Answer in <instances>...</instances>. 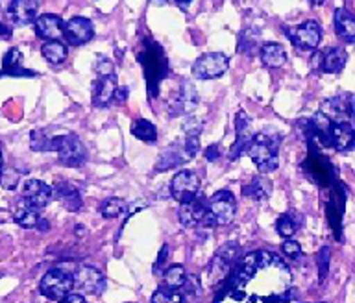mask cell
Returning a JSON list of instances; mask_svg holds the SVG:
<instances>
[{
	"label": "cell",
	"mask_w": 355,
	"mask_h": 303,
	"mask_svg": "<svg viewBox=\"0 0 355 303\" xmlns=\"http://www.w3.org/2000/svg\"><path fill=\"white\" fill-rule=\"evenodd\" d=\"M279 143H282V139L274 133H257L246 144L244 154L254 161L261 174H268V172L276 171L279 165Z\"/></svg>",
	"instance_id": "6da1fadb"
},
{
	"label": "cell",
	"mask_w": 355,
	"mask_h": 303,
	"mask_svg": "<svg viewBox=\"0 0 355 303\" xmlns=\"http://www.w3.org/2000/svg\"><path fill=\"white\" fill-rule=\"evenodd\" d=\"M235 213H237V202H235L233 193H230V191H218L205 204V216L202 226H227L235 218Z\"/></svg>",
	"instance_id": "7a4b0ae2"
},
{
	"label": "cell",
	"mask_w": 355,
	"mask_h": 303,
	"mask_svg": "<svg viewBox=\"0 0 355 303\" xmlns=\"http://www.w3.org/2000/svg\"><path fill=\"white\" fill-rule=\"evenodd\" d=\"M200 139L196 135H185L180 143H172L168 148L159 155V159L155 163V171H172L176 166L185 165L194 155L198 154Z\"/></svg>",
	"instance_id": "3957f363"
},
{
	"label": "cell",
	"mask_w": 355,
	"mask_h": 303,
	"mask_svg": "<svg viewBox=\"0 0 355 303\" xmlns=\"http://www.w3.org/2000/svg\"><path fill=\"white\" fill-rule=\"evenodd\" d=\"M74 270H67L63 266L52 268L43 276L41 283H39V291L44 298L52 300V302H60L61 298H65L67 294L74 291Z\"/></svg>",
	"instance_id": "277c9868"
},
{
	"label": "cell",
	"mask_w": 355,
	"mask_h": 303,
	"mask_svg": "<svg viewBox=\"0 0 355 303\" xmlns=\"http://www.w3.org/2000/svg\"><path fill=\"white\" fill-rule=\"evenodd\" d=\"M54 152L58 154V161L61 165L71 166V168L85 165V161H87V148L74 133L55 135Z\"/></svg>",
	"instance_id": "5b68a950"
},
{
	"label": "cell",
	"mask_w": 355,
	"mask_h": 303,
	"mask_svg": "<svg viewBox=\"0 0 355 303\" xmlns=\"http://www.w3.org/2000/svg\"><path fill=\"white\" fill-rule=\"evenodd\" d=\"M230 67V60L222 52H209L200 55L193 63V76L198 80H215L220 78Z\"/></svg>",
	"instance_id": "8992f818"
},
{
	"label": "cell",
	"mask_w": 355,
	"mask_h": 303,
	"mask_svg": "<svg viewBox=\"0 0 355 303\" xmlns=\"http://www.w3.org/2000/svg\"><path fill=\"white\" fill-rule=\"evenodd\" d=\"M288 39L300 50H315L322 41V28L316 21H305L294 28H287Z\"/></svg>",
	"instance_id": "52a82bcc"
},
{
	"label": "cell",
	"mask_w": 355,
	"mask_h": 303,
	"mask_svg": "<svg viewBox=\"0 0 355 303\" xmlns=\"http://www.w3.org/2000/svg\"><path fill=\"white\" fill-rule=\"evenodd\" d=\"M200 193V180L193 171H180L171 182V194L172 198L185 204L198 196Z\"/></svg>",
	"instance_id": "ba28073f"
},
{
	"label": "cell",
	"mask_w": 355,
	"mask_h": 303,
	"mask_svg": "<svg viewBox=\"0 0 355 303\" xmlns=\"http://www.w3.org/2000/svg\"><path fill=\"white\" fill-rule=\"evenodd\" d=\"M237 244H226L224 248L218 250V254L213 257L209 268H207V282H209V285H216V283L230 274L233 263L237 259Z\"/></svg>",
	"instance_id": "9c48e42d"
},
{
	"label": "cell",
	"mask_w": 355,
	"mask_h": 303,
	"mask_svg": "<svg viewBox=\"0 0 355 303\" xmlns=\"http://www.w3.org/2000/svg\"><path fill=\"white\" fill-rule=\"evenodd\" d=\"M52 198H54L52 187L41 180H26L22 185V204L32 209H44L52 202Z\"/></svg>",
	"instance_id": "30bf717a"
},
{
	"label": "cell",
	"mask_w": 355,
	"mask_h": 303,
	"mask_svg": "<svg viewBox=\"0 0 355 303\" xmlns=\"http://www.w3.org/2000/svg\"><path fill=\"white\" fill-rule=\"evenodd\" d=\"M72 276H74V288H78V291H82L85 294H93V296H98V294L104 293L105 277L98 268L80 266V268H74Z\"/></svg>",
	"instance_id": "8fae6325"
},
{
	"label": "cell",
	"mask_w": 355,
	"mask_h": 303,
	"mask_svg": "<svg viewBox=\"0 0 355 303\" xmlns=\"http://www.w3.org/2000/svg\"><path fill=\"white\" fill-rule=\"evenodd\" d=\"M94 35L93 22L85 17H72L67 22H63V37L67 43L72 46H82L89 43Z\"/></svg>",
	"instance_id": "7c38bea8"
},
{
	"label": "cell",
	"mask_w": 355,
	"mask_h": 303,
	"mask_svg": "<svg viewBox=\"0 0 355 303\" xmlns=\"http://www.w3.org/2000/svg\"><path fill=\"white\" fill-rule=\"evenodd\" d=\"M320 113L331 122H352V119H354V96L344 94V96L326 100L322 104Z\"/></svg>",
	"instance_id": "4fadbf2b"
},
{
	"label": "cell",
	"mask_w": 355,
	"mask_h": 303,
	"mask_svg": "<svg viewBox=\"0 0 355 303\" xmlns=\"http://www.w3.org/2000/svg\"><path fill=\"white\" fill-rule=\"evenodd\" d=\"M39 10V0H11L8 6V17L17 26H26L35 21Z\"/></svg>",
	"instance_id": "5bb4252c"
},
{
	"label": "cell",
	"mask_w": 355,
	"mask_h": 303,
	"mask_svg": "<svg viewBox=\"0 0 355 303\" xmlns=\"http://www.w3.org/2000/svg\"><path fill=\"white\" fill-rule=\"evenodd\" d=\"M33 26H35L37 37L44 39V41H61L63 37V19L54 13L35 17Z\"/></svg>",
	"instance_id": "9a60e30c"
},
{
	"label": "cell",
	"mask_w": 355,
	"mask_h": 303,
	"mask_svg": "<svg viewBox=\"0 0 355 303\" xmlns=\"http://www.w3.org/2000/svg\"><path fill=\"white\" fill-rule=\"evenodd\" d=\"M198 100H200L198 93H196L194 85H191L189 82H183L176 100L171 104V115L178 116V115H189V113H193L194 107L198 105Z\"/></svg>",
	"instance_id": "2e32d148"
},
{
	"label": "cell",
	"mask_w": 355,
	"mask_h": 303,
	"mask_svg": "<svg viewBox=\"0 0 355 303\" xmlns=\"http://www.w3.org/2000/svg\"><path fill=\"white\" fill-rule=\"evenodd\" d=\"M119 87L115 74H104L98 76V80L93 85V102L96 107H105L111 104V100L115 96V91Z\"/></svg>",
	"instance_id": "e0dca14e"
},
{
	"label": "cell",
	"mask_w": 355,
	"mask_h": 303,
	"mask_svg": "<svg viewBox=\"0 0 355 303\" xmlns=\"http://www.w3.org/2000/svg\"><path fill=\"white\" fill-rule=\"evenodd\" d=\"M235 133H237V141L233 144L232 154H230L232 159H237L239 155L244 154L246 144L254 137V133H252V121H250V116L244 111H239V115L235 116Z\"/></svg>",
	"instance_id": "ac0fdd59"
},
{
	"label": "cell",
	"mask_w": 355,
	"mask_h": 303,
	"mask_svg": "<svg viewBox=\"0 0 355 303\" xmlns=\"http://www.w3.org/2000/svg\"><path fill=\"white\" fill-rule=\"evenodd\" d=\"M205 216V202L204 200L194 198L191 202L180 205L178 209V218L182 222V226L185 227H198L202 226Z\"/></svg>",
	"instance_id": "d6986e66"
},
{
	"label": "cell",
	"mask_w": 355,
	"mask_h": 303,
	"mask_svg": "<svg viewBox=\"0 0 355 303\" xmlns=\"http://www.w3.org/2000/svg\"><path fill=\"white\" fill-rule=\"evenodd\" d=\"M333 22H335V32L344 43L352 44L355 41V17L352 15V11H348L346 8H338L335 11V17H333Z\"/></svg>",
	"instance_id": "ffe728a7"
},
{
	"label": "cell",
	"mask_w": 355,
	"mask_h": 303,
	"mask_svg": "<svg viewBox=\"0 0 355 303\" xmlns=\"http://www.w3.org/2000/svg\"><path fill=\"white\" fill-rule=\"evenodd\" d=\"M13 218L24 230H35V227H39V230H49V222L43 220L39 216V211L32 209V207H28L24 204L17 207L15 213H13Z\"/></svg>",
	"instance_id": "44dd1931"
},
{
	"label": "cell",
	"mask_w": 355,
	"mask_h": 303,
	"mask_svg": "<svg viewBox=\"0 0 355 303\" xmlns=\"http://www.w3.org/2000/svg\"><path fill=\"white\" fill-rule=\"evenodd\" d=\"M320 60V69L329 74H337L344 69L346 61H348V54L344 49H327L326 52L318 54Z\"/></svg>",
	"instance_id": "7402d4cb"
},
{
	"label": "cell",
	"mask_w": 355,
	"mask_h": 303,
	"mask_svg": "<svg viewBox=\"0 0 355 303\" xmlns=\"http://www.w3.org/2000/svg\"><path fill=\"white\" fill-rule=\"evenodd\" d=\"M52 193L61 204L65 205L67 211H80L82 207V196H80V191H78L74 185L71 183H58L55 189H52Z\"/></svg>",
	"instance_id": "603a6c76"
},
{
	"label": "cell",
	"mask_w": 355,
	"mask_h": 303,
	"mask_svg": "<svg viewBox=\"0 0 355 303\" xmlns=\"http://www.w3.org/2000/svg\"><path fill=\"white\" fill-rule=\"evenodd\" d=\"M259 55L263 65L268 67V69H279L287 61V52H285V49L279 43L263 44L259 50Z\"/></svg>",
	"instance_id": "cb8c5ba5"
},
{
	"label": "cell",
	"mask_w": 355,
	"mask_h": 303,
	"mask_svg": "<svg viewBox=\"0 0 355 303\" xmlns=\"http://www.w3.org/2000/svg\"><path fill=\"white\" fill-rule=\"evenodd\" d=\"M21 61H22L21 50L19 49L8 50L4 55V61H2V65H4L2 74H10V76H33V72L22 69Z\"/></svg>",
	"instance_id": "d4e9b609"
},
{
	"label": "cell",
	"mask_w": 355,
	"mask_h": 303,
	"mask_svg": "<svg viewBox=\"0 0 355 303\" xmlns=\"http://www.w3.org/2000/svg\"><path fill=\"white\" fill-rule=\"evenodd\" d=\"M272 193V183L263 176L254 178L248 185H244L243 187V194L244 196H248L252 200H257V202H263L270 196Z\"/></svg>",
	"instance_id": "484cf974"
},
{
	"label": "cell",
	"mask_w": 355,
	"mask_h": 303,
	"mask_svg": "<svg viewBox=\"0 0 355 303\" xmlns=\"http://www.w3.org/2000/svg\"><path fill=\"white\" fill-rule=\"evenodd\" d=\"M41 54L52 65H60L67 60V46L61 41H46L41 46Z\"/></svg>",
	"instance_id": "4316f807"
},
{
	"label": "cell",
	"mask_w": 355,
	"mask_h": 303,
	"mask_svg": "<svg viewBox=\"0 0 355 303\" xmlns=\"http://www.w3.org/2000/svg\"><path fill=\"white\" fill-rule=\"evenodd\" d=\"M132 135L137 137L143 143H155L157 141V130L152 122L144 121V119H137L132 124Z\"/></svg>",
	"instance_id": "83f0119b"
},
{
	"label": "cell",
	"mask_w": 355,
	"mask_h": 303,
	"mask_svg": "<svg viewBox=\"0 0 355 303\" xmlns=\"http://www.w3.org/2000/svg\"><path fill=\"white\" fill-rule=\"evenodd\" d=\"M300 216L296 215V213H285V215H282L279 218H277L276 222V230L277 233L282 235V237L285 239H291L294 235V233L298 232L300 230Z\"/></svg>",
	"instance_id": "f1b7e54d"
},
{
	"label": "cell",
	"mask_w": 355,
	"mask_h": 303,
	"mask_svg": "<svg viewBox=\"0 0 355 303\" xmlns=\"http://www.w3.org/2000/svg\"><path fill=\"white\" fill-rule=\"evenodd\" d=\"M187 282V274L182 265H172L171 268H166L163 274V287L166 288H176L182 291L183 283Z\"/></svg>",
	"instance_id": "f546056e"
},
{
	"label": "cell",
	"mask_w": 355,
	"mask_h": 303,
	"mask_svg": "<svg viewBox=\"0 0 355 303\" xmlns=\"http://www.w3.org/2000/svg\"><path fill=\"white\" fill-rule=\"evenodd\" d=\"M30 148L35 152H54L55 137L49 135L44 130H33L30 135Z\"/></svg>",
	"instance_id": "4dcf8cb0"
},
{
	"label": "cell",
	"mask_w": 355,
	"mask_h": 303,
	"mask_svg": "<svg viewBox=\"0 0 355 303\" xmlns=\"http://www.w3.org/2000/svg\"><path fill=\"white\" fill-rule=\"evenodd\" d=\"M128 209V205L124 200L121 198H107L104 204L100 205V215L104 218H119L121 215H124Z\"/></svg>",
	"instance_id": "1f68e13d"
},
{
	"label": "cell",
	"mask_w": 355,
	"mask_h": 303,
	"mask_svg": "<svg viewBox=\"0 0 355 303\" xmlns=\"http://www.w3.org/2000/svg\"><path fill=\"white\" fill-rule=\"evenodd\" d=\"M183 302H185L183 294L180 293V291H176V288L161 287L152 294V303H183Z\"/></svg>",
	"instance_id": "d6a6232c"
},
{
	"label": "cell",
	"mask_w": 355,
	"mask_h": 303,
	"mask_svg": "<svg viewBox=\"0 0 355 303\" xmlns=\"http://www.w3.org/2000/svg\"><path fill=\"white\" fill-rule=\"evenodd\" d=\"M257 44H259V32L257 30H246L241 35V41H239V52H243V54H254Z\"/></svg>",
	"instance_id": "836d02e7"
},
{
	"label": "cell",
	"mask_w": 355,
	"mask_h": 303,
	"mask_svg": "<svg viewBox=\"0 0 355 303\" xmlns=\"http://www.w3.org/2000/svg\"><path fill=\"white\" fill-rule=\"evenodd\" d=\"M19 180H21V174L15 168H2L0 171V185L6 191H15L17 185H19Z\"/></svg>",
	"instance_id": "e575fe53"
},
{
	"label": "cell",
	"mask_w": 355,
	"mask_h": 303,
	"mask_svg": "<svg viewBox=\"0 0 355 303\" xmlns=\"http://www.w3.org/2000/svg\"><path fill=\"white\" fill-rule=\"evenodd\" d=\"M94 71H96L98 76H104V74H115V67H113V63H111L107 58L98 55V58H96V63H94Z\"/></svg>",
	"instance_id": "d590c367"
},
{
	"label": "cell",
	"mask_w": 355,
	"mask_h": 303,
	"mask_svg": "<svg viewBox=\"0 0 355 303\" xmlns=\"http://www.w3.org/2000/svg\"><path fill=\"white\" fill-rule=\"evenodd\" d=\"M282 250L283 254L287 255V257H291V259H298V257H302V248H300V244L296 243V241H293V239H287V241L282 244Z\"/></svg>",
	"instance_id": "8d00e7d4"
},
{
	"label": "cell",
	"mask_w": 355,
	"mask_h": 303,
	"mask_svg": "<svg viewBox=\"0 0 355 303\" xmlns=\"http://www.w3.org/2000/svg\"><path fill=\"white\" fill-rule=\"evenodd\" d=\"M202 126H204V122L198 121V119L193 115L185 121L183 130H185V135H196V137H200V130H202Z\"/></svg>",
	"instance_id": "74e56055"
},
{
	"label": "cell",
	"mask_w": 355,
	"mask_h": 303,
	"mask_svg": "<svg viewBox=\"0 0 355 303\" xmlns=\"http://www.w3.org/2000/svg\"><path fill=\"white\" fill-rule=\"evenodd\" d=\"M58 303H87V300L83 298L82 294L78 293H69L65 298H61Z\"/></svg>",
	"instance_id": "f35d334b"
},
{
	"label": "cell",
	"mask_w": 355,
	"mask_h": 303,
	"mask_svg": "<svg viewBox=\"0 0 355 303\" xmlns=\"http://www.w3.org/2000/svg\"><path fill=\"white\" fill-rule=\"evenodd\" d=\"M218 157H220V152H218V144H211L209 148L205 150V159L216 161Z\"/></svg>",
	"instance_id": "ab89813d"
},
{
	"label": "cell",
	"mask_w": 355,
	"mask_h": 303,
	"mask_svg": "<svg viewBox=\"0 0 355 303\" xmlns=\"http://www.w3.org/2000/svg\"><path fill=\"white\" fill-rule=\"evenodd\" d=\"M11 37V30L6 24L0 22V39H10Z\"/></svg>",
	"instance_id": "60d3db41"
},
{
	"label": "cell",
	"mask_w": 355,
	"mask_h": 303,
	"mask_svg": "<svg viewBox=\"0 0 355 303\" xmlns=\"http://www.w3.org/2000/svg\"><path fill=\"white\" fill-rule=\"evenodd\" d=\"M311 2H313V4H316V6H322L324 2H326V0H311Z\"/></svg>",
	"instance_id": "b9f144b4"
},
{
	"label": "cell",
	"mask_w": 355,
	"mask_h": 303,
	"mask_svg": "<svg viewBox=\"0 0 355 303\" xmlns=\"http://www.w3.org/2000/svg\"><path fill=\"white\" fill-rule=\"evenodd\" d=\"M178 4H187V2H191V0H176Z\"/></svg>",
	"instance_id": "7bdbcfd3"
},
{
	"label": "cell",
	"mask_w": 355,
	"mask_h": 303,
	"mask_svg": "<svg viewBox=\"0 0 355 303\" xmlns=\"http://www.w3.org/2000/svg\"><path fill=\"white\" fill-rule=\"evenodd\" d=\"M155 2H157V4H165L166 0H155Z\"/></svg>",
	"instance_id": "ee69618b"
},
{
	"label": "cell",
	"mask_w": 355,
	"mask_h": 303,
	"mask_svg": "<svg viewBox=\"0 0 355 303\" xmlns=\"http://www.w3.org/2000/svg\"><path fill=\"white\" fill-rule=\"evenodd\" d=\"M0 171H2V152H0Z\"/></svg>",
	"instance_id": "f6af8a7d"
},
{
	"label": "cell",
	"mask_w": 355,
	"mask_h": 303,
	"mask_svg": "<svg viewBox=\"0 0 355 303\" xmlns=\"http://www.w3.org/2000/svg\"><path fill=\"white\" fill-rule=\"evenodd\" d=\"M320 303H324V302H320Z\"/></svg>",
	"instance_id": "bcb514c9"
}]
</instances>
